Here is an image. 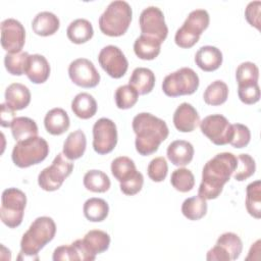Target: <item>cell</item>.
Masks as SVG:
<instances>
[{"mask_svg":"<svg viewBox=\"0 0 261 261\" xmlns=\"http://www.w3.org/2000/svg\"><path fill=\"white\" fill-rule=\"evenodd\" d=\"M237 164V157L229 152L218 153L208 160L203 167L198 195L205 200L216 199L232 175Z\"/></svg>","mask_w":261,"mask_h":261,"instance_id":"cell-1","label":"cell"},{"mask_svg":"<svg viewBox=\"0 0 261 261\" xmlns=\"http://www.w3.org/2000/svg\"><path fill=\"white\" fill-rule=\"evenodd\" d=\"M132 125L136 134V150L143 156L155 153L169 134L166 122L148 112L137 114L133 119Z\"/></svg>","mask_w":261,"mask_h":261,"instance_id":"cell-2","label":"cell"},{"mask_svg":"<svg viewBox=\"0 0 261 261\" xmlns=\"http://www.w3.org/2000/svg\"><path fill=\"white\" fill-rule=\"evenodd\" d=\"M56 233V224L49 216L36 218L20 241L18 260H38V253L51 242Z\"/></svg>","mask_w":261,"mask_h":261,"instance_id":"cell-3","label":"cell"},{"mask_svg":"<svg viewBox=\"0 0 261 261\" xmlns=\"http://www.w3.org/2000/svg\"><path fill=\"white\" fill-rule=\"evenodd\" d=\"M132 15V7L126 1H112L99 17V28L106 36H122L126 33L130 24Z\"/></svg>","mask_w":261,"mask_h":261,"instance_id":"cell-4","label":"cell"},{"mask_svg":"<svg viewBox=\"0 0 261 261\" xmlns=\"http://www.w3.org/2000/svg\"><path fill=\"white\" fill-rule=\"evenodd\" d=\"M48 154L49 145L47 141L36 136L18 141L13 147L11 158L16 166L27 168L42 162Z\"/></svg>","mask_w":261,"mask_h":261,"instance_id":"cell-5","label":"cell"},{"mask_svg":"<svg viewBox=\"0 0 261 261\" xmlns=\"http://www.w3.org/2000/svg\"><path fill=\"white\" fill-rule=\"evenodd\" d=\"M210 16L205 9L191 11L184 24L176 31L174 36L175 44L184 49L193 47L200 39L201 34L208 28Z\"/></svg>","mask_w":261,"mask_h":261,"instance_id":"cell-6","label":"cell"},{"mask_svg":"<svg viewBox=\"0 0 261 261\" xmlns=\"http://www.w3.org/2000/svg\"><path fill=\"white\" fill-rule=\"evenodd\" d=\"M27 204L25 194L16 188H8L2 192L0 217L2 222L10 227H17L23 218Z\"/></svg>","mask_w":261,"mask_h":261,"instance_id":"cell-7","label":"cell"},{"mask_svg":"<svg viewBox=\"0 0 261 261\" xmlns=\"http://www.w3.org/2000/svg\"><path fill=\"white\" fill-rule=\"evenodd\" d=\"M199 76L190 67H181L167 74L162 83V90L168 97L192 95L199 88Z\"/></svg>","mask_w":261,"mask_h":261,"instance_id":"cell-8","label":"cell"},{"mask_svg":"<svg viewBox=\"0 0 261 261\" xmlns=\"http://www.w3.org/2000/svg\"><path fill=\"white\" fill-rule=\"evenodd\" d=\"M73 170V163L63 153L57 154L52 164L44 168L38 175V184L42 190L53 192L58 190Z\"/></svg>","mask_w":261,"mask_h":261,"instance_id":"cell-9","label":"cell"},{"mask_svg":"<svg viewBox=\"0 0 261 261\" xmlns=\"http://www.w3.org/2000/svg\"><path fill=\"white\" fill-rule=\"evenodd\" d=\"M71 245L76 251L79 260L92 261L95 260L97 254H101L108 250L110 237L106 231L92 229L88 231L83 239L74 241Z\"/></svg>","mask_w":261,"mask_h":261,"instance_id":"cell-10","label":"cell"},{"mask_svg":"<svg viewBox=\"0 0 261 261\" xmlns=\"http://www.w3.org/2000/svg\"><path fill=\"white\" fill-rule=\"evenodd\" d=\"M139 24L142 34L158 40L161 44L168 35V28L165 23L164 14L160 8L149 6L145 8L139 17Z\"/></svg>","mask_w":261,"mask_h":261,"instance_id":"cell-11","label":"cell"},{"mask_svg":"<svg viewBox=\"0 0 261 261\" xmlns=\"http://www.w3.org/2000/svg\"><path fill=\"white\" fill-rule=\"evenodd\" d=\"M201 132L215 145L229 144L232 136V126L228 119L221 114H211L200 121Z\"/></svg>","mask_w":261,"mask_h":261,"instance_id":"cell-12","label":"cell"},{"mask_svg":"<svg viewBox=\"0 0 261 261\" xmlns=\"http://www.w3.org/2000/svg\"><path fill=\"white\" fill-rule=\"evenodd\" d=\"M243 250V243L240 237L233 232H224L216 241L214 247L208 252V261H230L240 257Z\"/></svg>","mask_w":261,"mask_h":261,"instance_id":"cell-13","label":"cell"},{"mask_svg":"<svg viewBox=\"0 0 261 261\" xmlns=\"http://www.w3.org/2000/svg\"><path fill=\"white\" fill-rule=\"evenodd\" d=\"M117 144L115 123L106 117L98 119L93 125V148L100 155L110 153Z\"/></svg>","mask_w":261,"mask_h":261,"instance_id":"cell-14","label":"cell"},{"mask_svg":"<svg viewBox=\"0 0 261 261\" xmlns=\"http://www.w3.org/2000/svg\"><path fill=\"white\" fill-rule=\"evenodd\" d=\"M98 61L106 73L113 79L122 77L128 68V61L125 55L114 45L102 48L98 55Z\"/></svg>","mask_w":261,"mask_h":261,"instance_id":"cell-15","label":"cell"},{"mask_svg":"<svg viewBox=\"0 0 261 261\" xmlns=\"http://www.w3.org/2000/svg\"><path fill=\"white\" fill-rule=\"evenodd\" d=\"M68 75L73 84L82 88H94L100 82V73L94 63L87 58H77L70 62Z\"/></svg>","mask_w":261,"mask_h":261,"instance_id":"cell-16","label":"cell"},{"mask_svg":"<svg viewBox=\"0 0 261 261\" xmlns=\"http://www.w3.org/2000/svg\"><path fill=\"white\" fill-rule=\"evenodd\" d=\"M25 43V31L20 21L6 18L1 22V46L7 53L20 52Z\"/></svg>","mask_w":261,"mask_h":261,"instance_id":"cell-17","label":"cell"},{"mask_svg":"<svg viewBox=\"0 0 261 261\" xmlns=\"http://www.w3.org/2000/svg\"><path fill=\"white\" fill-rule=\"evenodd\" d=\"M200 122V116L196 108L190 103L184 102L173 113V124L181 133L193 132Z\"/></svg>","mask_w":261,"mask_h":261,"instance_id":"cell-18","label":"cell"},{"mask_svg":"<svg viewBox=\"0 0 261 261\" xmlns=\"http://www.w3.org/2000/svg\"><path fill=\"white\" fill-rule=\"evenodd\" d=\"M193 145L185 140H175L171 142L167 147V158L169 161L176 166L188 165L194 157Z\"/></svg>","mask_w":261,"mask_h":261,"instance_id":"cell-19","label":"cell"},{"mask_svg":"<svg viewBox=\"0 0 261 261\" xmlns=\"http://www.w3.org/2000/svg\"><path fill=\"white\" fill-rule=\"evenodd\" d=\"M222 53L214 46H203L195 55V62L199 68L204 71H214L222 64Z\"/></svg>","mask_w":261,"mask_h":261,"instance_id":"cell-20","label":"cell"},{"mask_svg":"<svg viewBox=\"0 0 261 261\" xmlns=\"http://www.w3.org/2000/svg\"><path fill=\"white\" fill-rule=\"evenodd\" d=\"M25 74L34 84L45 83L50 75V64L46 57L41 54L30 55Z\"/></svg>","mask_w":261,"mask_h":261,"instance_id":"cell-21","label":"cell"},{"mask_svg":"<svg viewBox=\"0 0 261 261\" xmlns=\"http://www.w3.org/2000/svg\"><path fill=\"white\" fill-rule=\"evenodd\" d=\"M31 92L29 88L20 83H13L5 90V103L13 110H21L29 106Z\"/></svg>","mask_w":261,"mask_h":261,"instance_id":"cell-22","label":"cell"},{"mask_svg":"<svg viewBox=\"0 0 261 261\" xmlns=\"http://www.w3.org/2000/svg\"><path fill=\"white\" fill-rule=\"evenodd\" d=\"M44 125L49 134L59 136L64 134L69 128L70 120L67 112L64 109L56 107L46 113Z\"/></svg>","mask_w":261,"mask_h":261,"instance_id":"cell-23","label":"cell"},{"mask_svg":"<svg viewBox=\"0 0 261 261\" xmlns=\"http://www.w3.org/2000/svg\"><path fill=\"white\" fill-rule=\"evenodd\" d=\"M59 27V18L50 11L39 12L32 21V29L34 33L42 37H48L55 34Z\"/></svg>","mask_w":261,"mask_h":261,"instance_id":"cell-24","label":"cell"},{"mask_svg":"<svg viewBox=\"0 0 261 261\" xmlns=\"http://www.w3.org/2000/svg\"><path fill=\"white\" fill-rule=\"evenodd\" d=\"M87 147L86 135L82 129L71 132L64 141L63 144V155L69 160H75L81 158Z\"/></svg>","mask_w":261,"mask_h":261,"instance_id":"cell-25","label":"cell"},{"mask_svg":"<svg viewBox=\"0 0 261 261\" xmlns=\"http://www.w3.org/2000/svg\"><path fill=\"white\" fill-rule=\"evenodd\" d=\"M128 85L134 87L139 95L149 94L155 86V74L147 67H137L132 72Z\"/></svg>","mask_w":261,"mask_h":261,"instance_id":"cell-26","label":"cell"},{"mask_svg":"<svg viewBox=\"0 0 261 261\" xmlns=\"http://www.w3.org/2000/svg\"><path fill=\"white\" fill-rule=\"evenodd\" d=\"M97 102L89 93H79L71 101V110L82 119H89L97 112Z\"/></svg>","mask_w":261,"mask_h":261,"instance_id":"cell-27","label":"cell"},{"mask_svg":"<svg viewBox=\"0 0 261 261\" xmlns=\"http://www.w3.org/2000/svg\"><path fill=\"white\" fill-rule=\"evenodd\" d=\"M67 38L74 44H84L92 39L94 30L92 23L85 18L74 19L66 30Z\"/></svg>","mask_w":261,"mask_h":261,"instance_id":"cell-28","label":"cell"},{"mask_svg":"<svg viewBox=\"0 0 261 261\" xmlns=\"http://www.w3.org/2000/svg\"><path fill=\"white\" fill-rule=\"evenodd\" d=\"M161 50V43L148 36L141 35L136 39L134 43L135 54L143 60H153L155 59Z\"/></svg>","mask_w":261,"mask_h":261,"instance_id":"cell-29","label":"cell"},{"mask_svg":"<svg viewBox=\"0 0 261 261\" xmlns=\"http://www.w3.org/2000/svg\"><path fill=\"white\" fill-rule=\"evenodd\" d=\"M111 172L119 184H123L134 178L140 171L137 170L135 162L130 158L126 156H119L112 161Z\"/></svg>","mask_w":261,"mask_h":261,"instance_id":"cell-30","label":"cell"},{"mask_svg":"<svg viewBox=\"0 0 261 261\" xmlns=\"http://www.w3.org/2000/svg\"><path fill=\"white\" fill-rule=\"evenodd\" d=\"M85 217L92 222H101L108 216V203L101 198H90L84 203L83 207Z\"/></svg>","mask_w":261,"mask_h":261,"instance_id":"cell-31","label":"cell"},{"mask_svg":"<svg viewBox=\"0 0 261 261\" xmlns=\"http://www.w3.org/2000/svg\"><path fill=\"white\" fill-rule=\"evenodd\" d=\"M228 97V87L220 80L212 82L204 91L203 99L206 104L218 106L223 104Z\"/></svg>","mask_w":261,"mask_h":261,"instance_id":"cell-32","label":"cell"},{"mask_svg":"<svg viewBox=\"0 0 261 261\" xmlns=\"http://www.w3.org/2000/svg\"><path fill=\"white\" fill-rule=\"evenodd\" d=\"M11 133L15 141H21L31 137L38 136V125L30 117H16L11 123Z\"/></svg>","mask_w":261,"mask_h":261,"instance_id":"cell-33","label":"cell"},{"mask_svg":"<svg viewBox=\"0 0 261 261\" xmlns=\"http://www.w3.org/2000/svg\"><path fill=\"white\" fill-rule=\"evenodd\" d=\"M84 186L88 191L94 193H104L110 188V179L108 175L97 169L89 170L84 175Z\"/></svg>","mask_w":261,"mask_h":261,"instance_id":"cell-34","label":"cell"},{"mask_svg":"<svg viewBox=\"0 0 261 261\" xmlns=\"http://www.w3.org/2000/svg\"><path fill=\"white\" fill-rule=\"evenodd\" d=\"M246 209L254 218L261 217V181L255 180L247 186L246 189Z\"/></svg>","mask_w":261,"mask_h":261,"instance_id":"cell-35","label":"cell"},{"mask_svg":"<svg viewBox=\"0 0 261 261\" xmlns=\"http://www.w3.org/2000/svg\"><path fill=\"white\" fill-rule=\"evenodd\" d=\"M181 213L190 220H199L207 213V202L199 195L188 198L181 205Z\"/></svg>","mask_w":261,"mask_h":261,"instance_id":"cell-36","label":"cell"},{"mask_svg":"<svg viewBox=\"0 0 261 261\" xmlns=\"http://www.w3.org/2000/svg\"><path fill=\"white\" fill-rule=\"evenodd\" d=\"M30 54L25 51L17 53H7L4 56V65L6 70L12 75H21L25 73Z\"/></svg>","mask_w":261,"mask_h":261,"instance_id":"cell-37","label":"cell"},{"mask_svg":"<svg viewBox=\"0 0 261 261\" xmlns=\"http://www.w3.org/2000/svg\"><path fill=\"white\" fill-rule=\"evenodd\" d=\"M172 187L181 193L190 192L195 186V177L193 172L185 167L175 169L170 176Z\"/></svg>","mask_w":261,"mask_h":261,"instance_id":"cell-38","label":"cell"},{"mask_svg":"<svg viewBox=\"0 0 261 261\" xmlns=\"http://www.w3.org/2000/svg\"><path fill=\"white\" fill-rule=\"evenodd\" d=\"M236 79L238 82V86L256 84L258 83L259 79V68L253 62H243L237 67Z\"/></svg>","mask_w":261,"mask_h":261,"instance_id":"cell-39","label":"cell"},{"mask_svg":"<svg viewBox=\"0 0 261 261\" xmlns=\"http://www.w3.org/2000/svg\"><path fill=\"white\" fill-rule=\"evenodd\" d=\"M238 164L232 173V176L238 181H243L255 173L256 163L249 154H240L238 157Z\"/></svg>","mask_w":261,"mask_h":261,"instance_id":"cell-40","label":"cell"},{"mask_svg":"<svg viewBox=\"0 0 261 261\" xmlns=\"http://www.w3.org/2000/svg\"><path fill=\"white\" fill-rule=\"evenodd\" d=\"M115 103L119 109L132 108L138 101L139 93L130 85H123L115 91Z\"/></svg>","mask_w":261,"mask_h":261,"instance_id":"cell-41","label":"cell"},{"mask_svg":"<svg viewBox=\"0 0 261 261\" xmlns=\"http://www.w3.org/2000/svg\"><path fill=\"white\" fill-rule=\"evenodd\" d=\"M168 165L164 157H156L152 159L147 167L148 176L155 182L163 181L167 175Z\"/></svg>","mask_w":261,"mask_h":261,"instance_id":"cell-42","label":"cell"},{"mask_svg":"<svg viewBox=\"0 0 261 261\" xmlns=\"http://www.w3.org/2000/svg\"><path fill=\"white\" fill-rule=\"evenodd\" d=\"M232 126V136L229 141V144L238 149L248 146L251 140V132L249 127L242 123L231 124Z\"/></svg>","mask_w":261,"mask_h":261,"instance_id":"cell-43","label":"cell"},{"mask_svg":"<svg viewBox=\"0 0 261 261\" xmlns=\"http://www.w3.org/2000/svg\"><path fill=\"white\" fill-rule=\"evenodd\" d=\"M238 95L240 100L248 105L255 104L260 100V88L258 83L238 86Z\"/></svg>","mask_w":261,"mask_h":261,"instance_id":"cell-44","label":"cell"},{"mask_svg":"<svg viewBox=\"0 0 261 261\" xmlns=\"http://www.w3.org/2000/svg\"><path fill=\"white\" fill-rule=\"evenodd\" d=\"M260 1H252L245 9V17L247 21L257 30H260Z\"/></svg>","mask_w":261,"mask_h":261,"instance_id":"cell-45","label":"cell"},{"mask_svg":"<svg viewBox=\"0 0 261 261\" xmlns=\"http://www.w3.org/2000/svg\"><path fill=\"white\" fill-rule=\"evenodd\" d=\"M52 259L54 261H77L79 257L76 254L75 249L73 248V246L70 244L68 246L63 245V246H59L57 247L54 252H53V256Z\"/></svg>","mask_w":261,"mask_h":261,"instance_id":"cell-46","label":"cell"},{"mask_svg":"<svg viewBox=\"0 0 261 261\" xmlns=\"http://www.w3.org/2000/svg\"><path fill=\"white\" fill-rule=\"evenodd\" d=\"M15 110L10 108L6 103L1 104V114H0V123L4 127H10L11 123L15 119Z\"/></svg>","mask_w":261,"mask_h":261,"instance_id":"cell-47","label":"cell"}]
</instances>
